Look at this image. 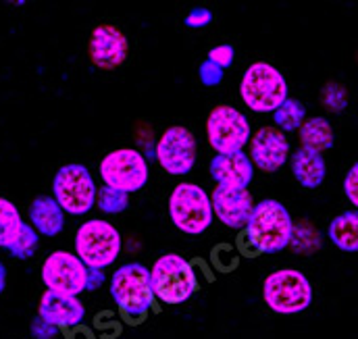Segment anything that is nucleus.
Listing matches in <instances>:
<instances>
[{
	"instance_id": "1",
	"label": "nucleus",
	"mask_w": 358,
	"mask_h": 339,
	"mask_svg": "<svg viewBox=\"0 0 358 339\" xmlns=\"http://www.w3.org/2000/svg\"><path fill=\"white\" fill-rule=\"evenodd\" d=\"M294 221L289 210L279 200H261L252 206L244 236L248 246L263 254H277L289 246Z\"/></svg>"
},
{
	"instance_id": "2",
	"label": "nucleus",
	"mask_w": 358,
	"mask_h": 339,
	"mask_svg": "<svg viewBox=\"0 0 358 339\" xmlns=\"http://www.w3.org/2000/svg\"><path fill=\"white\" fill-rule=\"evenodd\" d=\"M110 296L125 319L138 321L148 315L155 304L150 287V271L142 262H127L110 277Z\"/></svg>"
},
{
	"instance_id": "3",
	"label": "nucleus",
	"mask_w": 358,
	"mask_h": 339,
	"mask_svg": "<svg viewBox=\"0 0 358 339\" xmlns=\"http://www.w3.org/2000/svg\"><path fill=\"white\" fill-rule=\"evenodd\" d=\"M150 271V287L155 300L178 306L198 291V277L194 266L179 254H163L155 260Z\"/></svg>"
},
{
	"instance_id": "4",
	"label": "nucleus",
	"mask_w": 358,
	"mask_h": 339,
	"mask_svg": "<svg viewBox=\"0 0 358 339\" xmlns=\"http://www.w3.org/2000/svg\"><path fill=\"white\" fill-rule=\"evenodd\" d=\"M265 304L275 315H300L313 304V285L302 271L279 268L263 283Z\"/></svg>"
},
{
	"instance_id": "5",
	"label": "nucleus",
	"mask_w": 358,
	"mask_h": 339,
	"mask_svg": "<svg viewBox=\"0 0 358 339\" xmlns=\"http://www.w3.org/2000/svg\"><path fill=\"white\" fill-rule=\"evenodd\" d=\"M169 219L185 236H202L213 225L210 196L196 183H178L167 202Z\"/></svg>"
},
{
	"instance_id": "6",
	"label": "nucleus",
	"mask_w": 358,
	"mask_h": 339,
	"mask_svg": "<svg viewBox=\"0 0 358 339\" xmlns=\"http://www.w3.org/2000/svg\"><path fill=\"white\" fill-rule=\"evenodd\" d=\"M287 82L283 73L271 63H252L240 82V96L244 104L255 113H273L287 98Z\"/></svg>"
},
{
	"instance_id": "7",
	"label": "nucleus",
	"mask_w": 358,
	"mask_h": 339,
	"mask_svg": "<svg viewBox=\"0 0 358 339\" xmlns=\"http://www.w3.org/2000/svg\"><path fill=\"white\" fill-rule=\"evenodd\" d=\"M98 185L88 167L80 163L63 165L52 179V200L73 217H84L96 206Z\"/></svg>"
},
{
	"instance_id": "8",
	"label": "nucleus",
	"mask_w": 358,
	"mask_h": 339,
	"mask_svg": "<svg viewBox=\"0 0 358 339\" xmlns=\"http://www.w3.org/2000/svg\"><path fill=\"white\" fill-rule=\"evenodd\" d=\"M121 233L104 219H90L76 233V256L86 268H106L121 252Z\"/></svg>"
},
{
	"instance_id": "9",
	"label": "nucleus",
	"mask_w": 358,
	"mask_h": 339,
	"mask_svg": "<svg viewBox=\"0 0 358 339\" xmlns=\"http://www.w3.org/2000/svg\"><path fill=\"white\" fill-rule=\"evenodd\" d=\"M206 138L217 154L242 152L250 142V121L248 117L231 104H219L208 113Z\"/></svg>"
},
{
	"instance_id": "10",
	"label": "nucleus",
	"mask_w": 358,
	"mask_h": 339,
	"mask_svg": "<svg viewBox=\"0 0 358 339\" xmlns=\"http://www.w3.org/2000/svg\"><path fill=\"white\" fill-rule=\"evenodd\" d=\"M98 173L106 187H113L123 194L140 192L150 177L146 157L134 148H119L108 152L100 161Z\"/></svg>"
},
{
	"instance_id": "11",
	"label": "nucleus",
	"mask_w": 358,
	"mask_h": 339,
	"mask_svg": "<svg viewBox=\"0 0 358 339\" xmlns=\"http://www.w3.org/2000/svg\"><path fill=\"white\" fill-rule=\"evenodd\" d=\"M86 266L84 262L67 250H57L46 256L42 264V281L48 291L78 298L86 291Z\"/></svg>"
},
{
	"instance_id": "12",
	"label": "nucleus",
	"mask_w": 358,
	"mask_h": 339,
	"mask_svg": "<svg viewBox=\"0 0 358 339\" xmlns=\"http://www.w3.org/2000/svg\"><path fill=\"white\" fill-rule=\"evenodd\" d=\"M157 161L169 175H187L196 165L198 144L194 134L183 125H171L163 131L157 144Z\"/></svg>"
},
{
	"instance_id": "13",
	"label": "nucleus",
	"mask_w": 358,
	"mask_h": 339,
	"mask_svg": "<svg viewBox=\"0 0 358 339\" xmlns=\"http://www.w3.org/2000/svg\"><path fill=\"white\" fill-rule=\"evenodd\" d=\"M90 61L102 71L119 69L129 57V40L125 31L113 23H102L94 27L88 44Z\"/></svg>"
},
{
	"instance_id": "14",
	"label": "nucleus",
	"mask_w": 358,
	"mask_h": 339,
	"mask_svg": "<svg viewBox=\"0 0 358 339\" xmlns=\"http://www.w3.org/2000/svg\"><path fill=\"white\" fill-rule=\"evenodd\" d=\"M210 206H213V217H217L225 227L244 229L252 212L255 200L248 189L217 185L210 194Z\"/></svg>"
},
{
	"instance_id": "15",
	"label": "nucleus",
	"mask_w": 358,
	"mask_h": 339,
	"mask_svg": "<svg viewBox=\"0 0 358 339\" xmlns=\"http://www.w3.org/2000/svg\"><path fill=\"white\" fill-rule=\"evenodd\" d=\"M250 163L252 167H259L265 173L279 171L289 161V142L285 134H281L275 127H261L250 138Z\"/></svg>"
},
{
	"instance_id": "16",
	"label": "nucleus",
	"mask_w": 358,
	"mask_h": 339,
	"mask_svg": "<svg viewBox=\"0 0 358 339\" xmlns=\"http://www.w3.org/2000/svg\"><path fill=\"white\" fill-rule=\"evenodd\" d=\"M38 317L57 327V329H73L78 325L84 323L86 319V308L80 302V298H71V296H61L55 291H44L40 298V306H38Z\"/></svg>"
},
{
	"instance_id": "17",
	"label": "nucleus",
	"mask_w": 358,
	"mask_h": 339,
	"mask_svg": "<svg viewBox=\"0 0 358 339\" xmlns=\"http://www.w3.org/2000/svg\"><path fill=\"white\" fill-rule=\"evenodd\" d=\"M208 173L217 185L238 189H248L255 179V167L244 150L234 154H215L208 165Z\"/></svg>"
},
{
	"instance_id": "18",
	"label": "nucleus",
	"mask_w": 358,
	"mask_h": 339,
	"mask_svg": "<svg viewBox=\"0 0 358 339\" xmlns=\"http://www.w3.org/2000/svg\"><path fill=\"white\" fill-rule=\"evenodd\" d=\"M29 225L38 236L57 238L65 227V212L52 196H38L29 206Z\"/></svg>"
},
{
	"instance_id": "19",
	"label": "nucleus",
	"mask_w": 358,
	"mask_h": 339,
	"mask_svg": "<svg viewBox=\"0 0 358 339\" xmlns=\"http://www.w3.org/2000/svg\"><path fill=\"white\" fill-rule=\"evenodd\" d=\"M292 167V175L296 177V181L306 187V189H317L327 175V165L323 154L306 150V148H298L292 154V161H287Z\"/></svg>"
},
{
	"instance_id": "20",
	"label": "nucleus",
	"mask_w": 358,
	"mask_h": 339,
	"mask_svg": "<svg viewBox=\"0 0 358 339\" xmlns=\"http://www.w3.org/2000/svg\"><path fill=\"white\" fill-rule=\"evenodd\" d=\"M298 136H300V144H302L300 148H306V150H313V152H319V154L325 152V150H331L334 142H336L334 127L325 117L306 119L300 125Z\"/></svg>"
},
{
	"instance_id": "21",
	"label": "nucleus",
	"mask_w": 358,
	"mask_h": 339,
	"mask_svg": "<svg viewBox=\"0 0 358 339\" xmlns=\"http://www.w3.org/2000/svg\"><path fill=\"white\" fill-rule=\"evenodd\" d=\"M327 236L331 244L348 254H355L358 250V212L357 210H346L338 215L327 229Z\"/></svg>"
},
{
	"instance_id": "22",
	"label": "nucleus",
	"mask_w": 358,
	"mask_h": 339,
	"mask_svg": "<svg viewBox=\"0 0 358 339\" xmlns=\"http://www.w3.org/2000/svg\"><path fill=\"white\" fill-rule=\"evenodd\" d=\"M273 121H275V129H279L281 134L285 131H298L300 125L306 121V106L298 100V98H285L275 110H273Z\"/></svg>"
},
{
	"instance_id": "23",
	"label": "nucleus",
	"mask_w": 358,
	"mask_h": 339,
	"mask_svg": "<svg viewBox=\"0 0 358 339\" xmlns=\"http://www.w3.org/2000/svg\"><path fill=\"white\" fill-rule=\"evenodd\" d=\"M21 225L23 219L19 215V208L10 200L0 196V248H8L15 242Z\"/></svg>"
},
{
	"instance_id": "24",
	"label": "nucleus",
	"mask_w": 358,
	"mask_h": 339,
	"mask_svg": "<svg viewBox=\"0 0 358 339\" xmlns=\"http://www.w3.org/2000/svg\"><path fill=\"white\" fill-rule=\"evenodd\" d=\"M38 240H40V236L34 231V227L23 221V225L19 229V236L15 238V242L6 250H8V254L19 258V260H27V258H31V256L36 254Z\"/></svg>"
},
{
	"instance_id": "25",
	"label": "nucleus",
	"mask_w": 358,
	"mask_h": 339,
	"mask_svg": "<svg viewBox=\"0 0 358 339\" xmlns=\"http://www.w3.org/2000/svg\"><path fill=\"white\" fill-rule=\"evenodd\" d=\"M96 206L104 212V215H119L123 210H127L129 206V194L117 192L113 187L102 185L96 194Z\"/></svg>"
},
{
	"instance_id": "26",
	"label": "nucleus",
	"mask_w": 358,
	"mask_h": 339,
	"mask_svg": "<svg viewBox=\"0 0 358 339\" xmlns=\"http://www.w3.org/2000/svg\"><path fill=\"white\" fill-rule=\"evenodd\" d=\"M321 104L331 113H342L348 106V89L340 84H327L321 89Z\"/></svg>"
},
{
	"instance_id": "27",
	"label": "nucleus",
	"mask_w": 358,
	"mask_h": 339,
	"mask_svg": "<svg viewBox=\"0 0 358 339\" xmlns=\"http://www.w3.org/2000/svg\"><path fill=\"white\" fill-rule=\"evenodd\" d=\"M234 59H236V48H234L231 44H219V46H215V48H210V50H208V57H206V61L215 63V65L221 67L223 71L229 69V67L234 65Z\"/></svg>"
},
{
	"instance_id": "28",
	"label": "nucleus",
	"mask_w": 358,
	"mask_h": 339,
	"mask_svg": "<svg viewBox=\"0 0 358 339\" xmlns=\"http://www.w3.org/2000/svg\"><path fill=\"white\" fill-rule=\"evenodd\" d=\"M198 78H200V84L202 85L215 87V85H219L223 82V69L217 67L210 61H202V65L198 67Z\"/></svg>"
},
{
	"instance_id": "29",
	"label": "nucleus",
	"mask_w": 358,
	"mask_h": 339,
	"mask_svg": "<svg viewBox=\"0 0 358 339\" xmlns=\"http://www.w3.org/2000/svg\"><path fill=\"white\" fill-rule=\"evenodd\" d=\"M210 21H213V13H210L208 8H204V6H196V8H192V10L185 15V19H183L185 27H189V29L206 27Z\"/></svg>"
},
{
	"instance_id": "30",
	"label": "nucleus",
	"mask_w": 358,
	"mask_h": 339,
	"mask_svg": "<svg viewBox=\"0 0 358 339\" xmlns=\"http://www.w3.org/2000/svg\"><path fill=\"white\" fill-rule=\"evenodd\" d=\"M344 192L352 206H358V165H352L346 179H344Z\"/></svg>"
},
{
	"instance_id": "31",
	"label": "nucleus",
	"mask_w": 358,
	"mask_h": 339,
	"mask_svg": "<svg viewBox=\"0 0 358 339\" xmlns=\"http://www.w3.org/2000/svg\"><path fill=\"white\" fill-rule=\"evenodd\" d=\"M31 336L36 339H55L59 336V329L57 327H52V325H48V323H44L40 317L31 323Z\"/></svg>"
},
{
	"instance_id": "32",
	"label": "nucleus",
	"mask_w": 358,
	"mask_h": 339,
	"mask_svg": "<svg viewBox=\"0 0 358 339\" xmlns=\"http://www.w3.org/2000/svg\"><path fill=\"white\" fill-rule=\"evenodd\" d=\"M104 281H106V277L102 271H98V268L86 271V289H98Z\"/></svg>"
},
{
	"instance_id": "33",
	"label": "nucleus",
	"mask_w": 358,
	"mask_h": 339,
	"mask_svg": "<svg viewBox=\"0 0 358 339\" xmlns=\"http://www.w3.org/2000/svg\"><path fill=\"white\" fill-rule=\"evenodd\" d=\"M4 285H6V266L0 262V294L4 291Z\"/></svg>"
}]
</instances>
